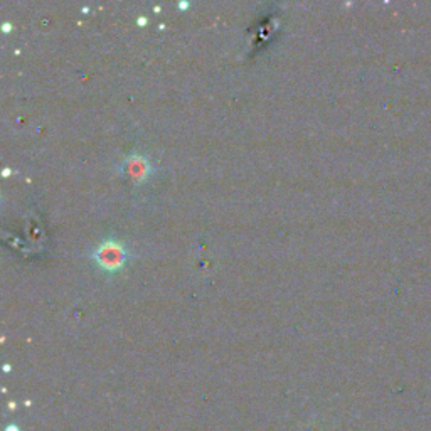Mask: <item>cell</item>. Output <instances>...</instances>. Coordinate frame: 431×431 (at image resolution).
Returning a JSON list of instances; mask_svg holds the SVG:
<instances>
[{
	"mask_svg": "<svg viewBox=\"0 0 431 431\" xmlns=\"http://www.w3.org/2000/svg\"><path fill=\"white\" fill-rule=\"evenodd\" d=\"M125 256H127L125 248L120 243H115V241H104L95 251V258L98 265L107 269H116L122 267Z\"/></svg>",
	"mask_w": 431,
	"mask_h": 431,
	"instance_id": "obj_1",
	"label": "cell"
}]
</instances>
